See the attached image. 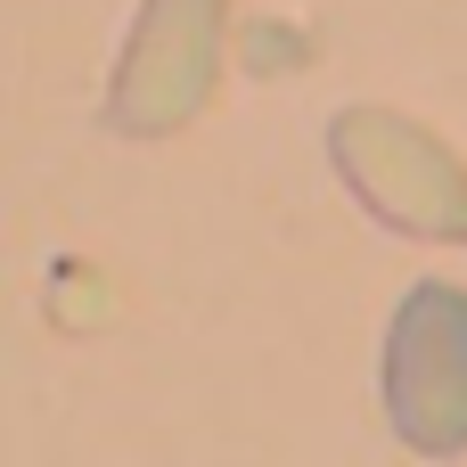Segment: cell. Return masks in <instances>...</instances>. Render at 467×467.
Here are the masks:
<instances>
[{
	"mask_svg": "<svg viewBox=\"0 0 467 467\" xmlns=\"http://www.w3.org/2000/svg\"><path fill=\"white\" fill-rule=\"evenodd\" d=\"M328 156L345 189L402 238H467V164L394 107H345L328 123Z\"/></svg>",
	"mask_w": 467,
	"mask_h": 467,
	"instance_id": "1",
	"label": "cell"
},
{
	"mask_svg": "<svg viewBox=\"0 0 467 467\" xmlns=\"http://www.w3.org/2000/svg\"><path fill=\"white\" fill-rule=\"evenodd\" d=\"M222 33H230V0H140L107 82V131L172 140L181 123H197L222 82Z\"/></svg>",
	"mask_w": 467,
	"mask_h": 467,
	"instance_id": "2",
	"label": "cell"
},
{
	"mask_svg": "<svg viewBox=\"0 0 467 467\" xmlns=\"http://www.w3.org/2000/svg\"><path fill=\"white\" fill-rule=\"evenodd\" d=\"M386 419L419 460L467 451V287L419 279L386 320Z\"/></svg>",
	"mask_w": 467,
	"mask_h": 467,
	"instance_id": "3",
	"label": "cell"
}]
</instances>
